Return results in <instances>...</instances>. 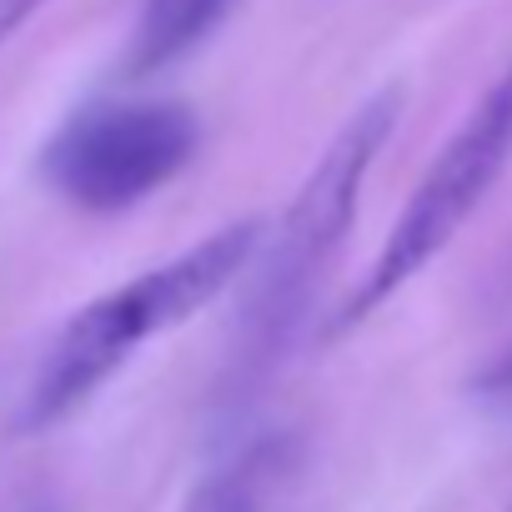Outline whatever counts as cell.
I'll list each match as a JSON object with an SVG mask.
<instances>
[{
    "label": "cell",
    "instance_id": "277c9868",
    "mask_svg": "<svg viewBox=\"0 0 512 512\" xmlns=\"http://www.w3.org/2000/svg\"><path fill=\"white\" fill-rule=\"evenodd\" d=\"M196 141V116L181 101H101L51 136L41 171L81 211H126L186 171Z\"/></svg>",
    "mask_w": 512,
    "mask_h": 512
},
{
    "label": "cell",
    "instance_id": "52a82bcc",
    "mask_svg": "<svg viewBox=\"0 0 512 512\" xmlns=\"http://www.w3.org/2000/svg\"><path fill=\"white\" fill-rule=\"evenodd\" d=\"M41 6H51V0H0V46H6Z\"/></svg>",
    "mask_w": 512,
    "mask_h": 512
},
{
    "label": "cell",
    "instance_id": "6da1fadb",
    "mask_svg": "<svg viewBox=\"0 0 512 512\" xmlns=\"http://www.w3.org/2000/svg\"><path fill=\"white\" fill-rule=\"evenodd\" d=\"M256 241H262V221H236V226L206 236L201 246L171 256L166 267H151V272L131 277L126 287L96 297L91 307H81L31 382L26 427H51V422L71 417L141 342L181 327L206 302H216L251 262Z\"/></svg>",
    "mask_w": 512,
    "mask_h": 512
},
{
    "label": "cell",
    "instance_id": "7a4b0ae2",
    "mask_svg": "<svg viewBox=\"0 0 512 512\" xmlns=\"http://www.w3.org/2000/svg\"><path fill=\"white\" fill-rule=\"evenodd\" d=\"M397 116H402L397 91H377L372 101H362L347 116V126L332 136V146L322 151V161L312 166L302 191L292 196V206L277 226V246L267 256V272L256 282V307H251V337L262 342V352L292 332V322L312 292V277L342 246V236L357 216V196H362L387 136L397 131Z\"/></svg>",
    "mask_w": 512,
    "mask_h": 512
},
{
    "label": "cell",
    "instance_id": "3957f363",
    "mask_svg": "<svg viewBox=\"0 0 512 512\" xmlns=\"http://www.w3.org/2000/svg\"><path fill=\"white\" fill-rule=\"evenodd\" d=\"M512 161V66L497 76V86L477 101V111L462 121V131L442 146V156L432 161V171L422 176V186L412 191L407 211L397 216V226L387 231L377 262L367 272V282L357 287V297L342 307L337 327L362 322L367 312H377L392 292H402L432 256L457 236V226L482 206V196L492 191V181L502 176V166Z\"/></svg>",
    "mask_w": 512,
    "mask_h": 512
},
{
    "label": "cell",
    "instance_id": "8992f818",
    "mask_svg": "<svg viewBox=\"0 0 512 512\" xmlns=\"http://www.w3.org/2000/svg\"><path fill=\"white\" fill-rule=\"evenodd\" d=\"M226 11V0H151L141 26H136V41H131V71L136 76H151L171 61H181Z\"/></svg>",
    "mask_w": 512,
    "mask_h": 512
},
{
    "label": "cell",
    "instance_id": "5b68a950",
    "mask_svg": "<svg viewBox=\"0 0 512 512\" xmlns=\"http://www.w3.org/2000/svg\"><path fill=\"white\" fill-rule=\"evenodd\" d=\"M297 472V442L287 432H267L231 452L186 502V512H267Z\"/></svg>",
    "mask_w": 512,
    "mask_h": 512
}]
</instances>
